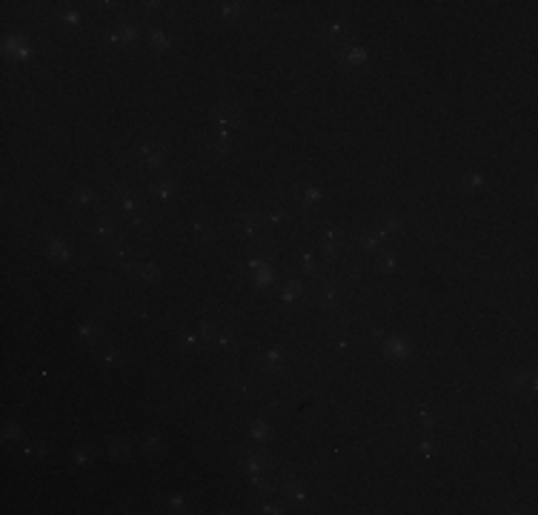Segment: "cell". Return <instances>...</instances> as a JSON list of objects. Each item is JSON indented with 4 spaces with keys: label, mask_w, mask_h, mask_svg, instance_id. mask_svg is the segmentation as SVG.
<instances>
[{
    "label": "cell",
    "mask_w": 538,
    "mask_h": 515,
    "mask_svg": "<svg viewBox=\"0 0 538 515\" xmlns=\"http://www.w3.org/2000/svg\"><path fill=\"white\" fill-rule=\"evenodd\" d=\"M215 117H218L221 124H229V120H238V117H240V112L235 109V106H221V109L215 112Z\"/></svg>",
    "instance_id": "4"
},
{
    "label": "cell",
    "mask_w": 538,
    "mask_h": 515,
    "mask_svg": "<svg viewBox=\"0 0 538 515\" xmlns=\"http://www.w3.org/2000/svg\"><path fill=\"white\" fill-rule=\"evenodd\" d=\"M321 304H324V309H338V289H335V286H324V292H321Z\"/></svg>",
    "instance_id": "2"
},
{
    "label": "cell",
    "mask_w": 538,
    "mask_h": 515,
    "mask_svg": "<svg viewBox=\"0 0 538 515\" xmlns=\"http://www.w3.org/2000/svg\"><path fill=\"white\" fill-rule=\"evenodd\" d=\"M321 249H324V255H327V258H338V255L344 252V232H341V229L327 226V229L321 232Z\"/></svg>",
    "instance_id": "1"
},
{
    "label": "cell",
    "mask_w": 538,
    "mask_h": 515,
    "mask_svg": "<svg viewBox=\"0 0 538 515\" xmlns=\"http://www.w3.org/2000/svg\"><path fill=\"white\" fill-rule=\"evenodd\" d=\"M381 269H393L395 266V255L393 252H381V263H378Z\"/></svg>",
    "instance_id": "6"
},
{
    "label": "cell",
    "mask_w": 538,
    "mask_h": 515,
    "mask_svg": "<svg viewBox=\"0 0 538 515\" xmlns=\"http://www.w3.org/2000/svg\"><path fill=\"white\" fill-rule=\"evenodd\" d=\"M115 235H117L115 220H101V224H97V238L101 240H109V238H115Z\"/></svg>",
    "instance_id": "3"
},
{
    "label": "cell",
    "mask_w": 538,
    "mask_h": 515,
    "mask_svg": "<svg viewBox=\"0 0 538 515\" xmlns=\"http://www.w3.org/2000/svg\"><path fill=\"white\" fill-rule=\"evenodd\" d=\"M149 189H152V195H158V198H166L169 192L175 189V183L172 181H155V183H149Z\"/></svg>",
    "instance_id": "5"
},
{
    "label": "cell",
    "mask_w": 538,
    "mask_h": 515,
    "mask_svg": "<svg viewBox=\"0 0 538 515\" xmlns=\"http://www.w3.org/2000/svg\"><path fill=\"white\" fill-rule=\"evenodd\" d=\"M286 498H295V501H301V489H298V484H295V481H289V484H286Z\"/></svg>",
    "instance_id": "7"
}]
</instances>
